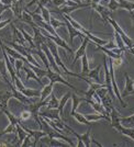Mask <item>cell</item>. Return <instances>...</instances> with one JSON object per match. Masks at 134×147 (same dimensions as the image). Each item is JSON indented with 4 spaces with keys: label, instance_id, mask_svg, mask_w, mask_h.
I'll return each instance as SVG.
<instances>
[{
    "label": "cell",
    "instance_id": "obj_1",
    "mask_svg": "<svg viewBox=\"0 0 134 147\" xmlns=\"http://www.w3.org/2000/svg\"><path fill=\"white\" fill-rule=\"evenodd\" d=\"M39 29H40L41 33H42L44 36L49 38L51 41H53L57 46H60V47H62V49H64V51H67L70 55L75 54V52H74L73 49L70 47V45H69V44H66V42H65V41H64L60 35H53V34H51L49 32H47V31L42 29V28H39Z\"/></svg>",
    "mask_w": 134,
    "mask_h": 147
},
{
    "label": "cell",
    "instance_id": "obj_2",
    "mask_svg": "<svg viewBox=\"0 0 134 147\" xmlns=\"http://www.w3.org/2000/svg\"><path fill=\"white\" fill-rule=\"evenodd\" d=\"M107 21H108V23H110V24L113 26V29H114V31H116V33H119V34H120V36H121V38L123 40V42H124V44H125V46L128 47V51L129 49H133L134 42L130 38V37H129L128 34L123 31V29L119 25V23L116 22V20H113L111 17H109Z\"/></svg>",
    "mask_w": 134,
    "mask_h": 147
},
{
    "label": "cell",
    "instance_id": "obj_3",
    "mask_svg": "<svg viewBox=\"0 0 134 147\" xmlns=\"http://www.w3.org/2000/svg\"><path fill=\"white\" fill-rule=\"evenodd\" d=\"M66 127L68 129V131L72 133L73 135H75L76 137H77V140H78V144H77V146L80 147V146H85V147H90L91 145V142L92 140H90V134H91V129H92V126H89L88 129H87V132H86L85 134L80 135L78 134L77 132H75L73 129H70L69 126H67Z\"/></svg>",
    "mask_w": 134,
    "mask_h": 147
},
{
    "label": "cell",
    "instance_id": "obj_4",
    "mask_svg": "<svg viewBox=\"0 0 134 147\" xmlns=\"http://www.w3.org/2000/svg\"><path fill=\"white\" fill-rule=\"evenodd\" d=\"M45 43H46L47 47H49V51H51V53H52L53 57L55 58V61H56V64H57V65H58V66H60L62 69H64V70H63V71H64V74L68 75V73H69L70 70H68L66 66L64 65V63L61 61V57H60L58 53H57V45H56V44H55L53 41H51L49 38H47V37H46V41H45Z\"/></svg>",
    "mask_w": 134,
    "mask_h": 147
},
{
    "label": "cell",
    "instance_id": "obj_5",
    "mask_svg": "<svg viewBox=\"0 0 134 147\" xmlns=\"http://www.w3.org/2000/svg\"><path fill=\"white\" fill-rule=\"evenodd\" d=\"M134 94V79H132L128 73L124 74V90L122 91V98Z\"/></svg>",
    "mask_w": 134,
    "mask_h": 147
},
{
    "label": "cell",
    "instance_id": "obj_6",
    "mask_svg": "<svg viewBox=\"0 0 134 147\" xmlns=\"http://www.w3.org/2000/svg\"><path fill=\"white\" fill-rule=\"evenodd\" d=\"M90 8H91L92 10H96V11L99 13L101 20L104 21L106 24L108 23L107 20H108L109 17H111V11H110L107 7H104V6H101V5H99V3H97V5H90Z\"/></svg>",
    "mask_w": 134,
    "mask_h": 147
},
{
    "label": "cell",
    "instance_id": "obj_7",
    "mask_svg": "<svg viewBox=\"0 0 134 147\" xmlns=\"http://www.w3.org/2000/svg\"><path fill=\"white\" fill-rule=\"evenodd\" d=\"M10 26L12 28V31H13V33H12L13 41L12 42H14V43H19L20 45H22V46H24V47H30V46H29V43L26 42V40H25L24 36H23V34L21 33V31L19 30V29H17L12 22H11V25H10Z\"/></svg>",
    "mask_w": 134,
    "mask_h": 147
},
{
    "label": "cell",
    "instance_id": "obj_8",
    "mask_svg": "<svg viewBox=\"0 0 134 147\" xmlns=\"http://www.w3.org/2000/svg\"><path fill=\"white\" fill-rule=\"evenodd\" d=\"M90 42V40L88 38V37L86 36L84 40H83V44H81V46H80L79 49H77V52H75V57H74L73 59V63H72V66H75V64H76V61L80 59L84 54H86V49H87V46H88V43Z\"/></svg>",
    "mask_w": 134,
    "mask_h": 147
},
{
    "label": "cell",
    "instance_id": "obj_9",
    "mask_svg": "<svg viewBox=\"0 0 134 147\" xmlns=\"http://www.w3.org/2000/svg\"><path fill=\"white\" fill-rule=\"evenodd\" d=\"M22 3H23L22 0H13L12 5H11V10L19 20L22 19V13L24 10V7L22 6Z\"/></svg>",
    "mask_w": 134,
    "mask_h": 147
},
{
    "label": "cell",
    "instance_id": "obj_10",
    "mask_svg": "<svg viewBox=\"0 0 134 147\" xmlns=\"http://www.w3.org/2000/svg\"><path fill=\"white\" fill-rule=\"evenodd\" d=\"M22 70H24L25 71V74H26V78L25 79L26 80H29V79H34L35 81H37V84L40 85V86L42 87H44V84H43V81H42V79L37 76V74H35V71L32 69L31 67H26V66H23L22 67Z\"/></svg>",
    "mask_w": 134,
    "mask_h": 147
},
{
    "label": "cell",
    "instance_id": "obj_11",
    "mask_svg": "<svg viewBox=\"0 0 134 147\" xmlns=\"http://www.w3.org/2000/svg\"><path fill=\"white\" fill-rule=\"evenodd\" d=\"M13 98L12 91H6L5 93H0V110L8 108V101Z\"/></svg>",
    "mask_w": 134,
    "mask_h": 147
},
{
    "label": "cell",
    "instance_id": "obj_12",
    "mask_svg": "<svg viewBox=\"0 0 134 147\" xmlns=\"http://www.w3.org/2000/svg\"><path fill=\"white\" fill-rule=\"evenodd\" d=\"M53 87L54 84L49 82V86H44L41 90V96H40V100H45L46 98H49V96L53 93Z\"/></svg>",
    "mask_w": 134,
    "mask_h": 147
},
{
    "label": "cell",
    "instance_id": "obj_13",
    "mask_svg": "<svg viewBox=\"0 0 134 147\" xmlns=\"http://www.w3.org/2000/svg\"><path fill=\"white\" fill-rule=\"evenodd\" d=\"M81 59V64H83V68H81V76L83 77H86L87 74L90 71V68H89V61H88V57H87V54H84V56L80 58Z\"/></svg>",
    "mask_w": 134,
    "mask_h": 147
},
{
    "label": "cell",
    "instance_id": "obj_14",
    "mask_svg": "<svg viewBox=\"0 0 134 147\" xmlns=\"http://www.w3.org/2000/svg\"><path fill=\"white\" fill-rule=\"evenodd\" d=\"M72 114V117H74L77 121L79 123H83V124H86V125H88V126H92V124H93V122H90V121H88L87 119H86V117L84 115V114H80V113H78V112H72L70 113Z\"/></svg>",
    "mask_w": 134,
    "mask_h": 147
},
{
    "label": "cell",
    "instance_id": "obj_15",
    "mask_svg": "<svg viewBox=\"0 0 134 147\" xmlns=\"http://www.w3.org/2000/svg\"><path fill=\"white\" fill-rule=\"evenodd\" d=\"M100 69H101V66L99 65L95 69H90V71L87 74V78H90L92 79L95 82H99V74H100Z\"/></svg>",
    "mask_w": 134,
    "mask_h": 147
},
{
    "label": "cell",
    "instance_id": "obj_16",
    "mask_svg": "<svg viewBox=\"0 0 134 147\" xmlns=\"http://www.w3.org/2000/svg\"><path fill=\"white\" fill-rule=\"evenodd\" d=\"M120 3V9H124L128 10L129 12L134 11V2L130 1V0H118Z\"/></svg>",
    "mask_w": 134,
    "mask_h": 147
},
{
    "label": "cell",
    "instance_id": "obj_17",
    "mask_svg": "<svg viewBox=\"0 0 134 147\" xmlns=\"http://www.w3.org/2000/svg\"><path fill=\"white\" fill-rule=\"evenodd\" d=\"M47 109H58V105H60V101L58 99L55 97L54 93H52L51 96L49 97V102L46 104Z\"/></svg>",
    "mask_w": 134,
    "mask_h": 147
},
{
    "label": "cell",
    "instance_id": "obj_18",
    "mask_svg": "<svg viewBox=\"0 0 134 147\" xmlns=\"http://www.w3.org/2000/svg\"><path fill=\"white\" fill-rule=\"evenodd\" d=\"M72 97V92H67L66 94L62 98V100L60 101V105H58V111H60V115L62 117V119H63V117H64V114H63V111H64V107H65V104H66V102L68 101V99Z\"/></svg>",
    "mask_w": 134,
    "mask_h": 147
},
{
    "label": "cell",
    "instance_id": "obj_19",
    "mask_svg": "<svg viewBox=\"0 0 134 147\" xmlns=\"http://www.w3.org/2000/svg\"><path fill=\"white\" fill-rule=\"evenodd\" d=\"M37 7H39V9L41 10V16L43 17V19H44V21H46L47 23H49L51 22V12H49V10L46 8V7L42 6V5H37Z\"/></svg>",
    "mask_w": 134,
    "mask_h": 147
},
{
    "label": "cell",
    "instance_id": "obj_20",
    "mask_svg": "<svg viewBox=\"0 0 134 147\" xmlns=\"http://www.w3.org/2000/svg\"><path fill=\"white\" fill-rule=\"evenodd\" d=\"M72 99H73V109L70 111V113L76 111V109H77V107H78V104L80 102H86V97H78V96H76L74 93H72Z\"/></svg>",
    "mask_w": 134,
    "mask_h": 147
},
{
    "label": "cell",
    "instance_id": "obj_21",
    "mask_svg": "<svg viewBox=\"0 0 134 147\" xmlns=\"http://www.w3.org/2000/svg\"><path fill=\"white\" fill-rule=\"evenodd\" d=\"M31 117H32V113L30 112V110H28L26 108H23V111L21 112V114H20V117H19L20 121L24 122V121L29 120V119H31Z\"/></svg>",
    "mask_w": 134,
    "mask_h": 147
},
{
    "label": "cell",
    "instance_id": "obj_22",
    "mask_svg": "<svg viewBox=\"0 0 134 147\" xmlns=\"http://www.w3.org/2000/svg\"><path fill=\"white\" fill-rule=\"evenodd\" d=\"M107 8L109 9L110 11H116L118 9H120V3H119L118 0H109Z\"/></svg>",
    "mask_w": 134,
    "mask_h": 147
},
{
    "label": "cell",
    "instance_id": "obj_23",
    "mask_svg": "<svg viewBox=\"0 0 134 147\" xmlns=\"http://www.w3.org/2000/svg\"><path fill=\"white\" fill-rule=\"evenodd\" d=\"M49 24L52 25L54 29H57V28H60V26H66L64 21H60L58 19H55V18H53V17H51V22H49Z\"/></svg>",
    "mask_w": 134,
    "mask_h": 147
},
{
    "label": "cell",
    "instance_id": "obj_24",
    "mask_svg": "<svg viewBox=\"0 0 134 147\" xmlns=\"http://www.w3.org/2000/svg\"><path fill=\"white\" fill-rule=\"evenodd\" d=\"M120 121L121 123H125V124H129V125H132L134 126V114L130 115V117H120Z\"/></svg>",
    "mask_w": 134,
    "mask_h": 147
},
{
    "label": "cell",
    "instance_id": "obj_25",
    "mask_svg": "<svg viewBox=\"0 0 134 147\" xmlns=\"http://www.w3.org/2000/svg\"><path fill=\"white\" fill-rule=\"evenodd\" d=\"M66 3V0H52V5L55 8H63Z\"/></svg>",
    "mask_w": 134,
    "mask_h": 147
},
{
    "label": "cell",
    "instance_id": "obj_26",
    "mask_svg": "<svg viewBox=\"0 0 134 147\" xmlns=\"http://www.w3.org/2000/svg\"><path fill=\"white\" fill-rule=\"evenodd\" d=\"M112 63H113V67H120L123 63V56H120L116 59H112Z\"/></svg>",
    "mask_w": 134,
    "mask_h": 147
},
{
    "label": "cell",
    "instance_id": "obj_27",
    "mask_svg": "<svg viewBox=\"0 0 134 147\" xmlns=\"http://www.w3.org/2000/svg\"><path fill=\"white\" fill-rule=\"evenodd\" d=\"M9 8H11V5H3V3L0 1V17H1L2 12L6 11L7 9H9Z\"/></svg>",
    "mask_w": 134,
    "mask_h": 147
},
{
    "label": "cell",
    "instance_id": "obj_28",
    "mask_svg": "<svg viewBox=\"0 0 134 147\" xmlns=\"http://www.w3.org/2000/svg\"><path fill=\"white\" fill-rule=\"evenodd\" d=\"M130 16H131V20H132V24L134 25V11L130 12Z\"/></svg>",
    "mask_w": 134,
    "mask_h": 147
},
{
    "label": "cell",
    "instance_id": "obj_29",
    "mask_svg": "<svg viewBox=\"0 0 134 147\" xmlns=\"http://www.w3.org/2000/svg\"><path fill=\"white\" fill-rule=\"evenodd\" d=\"M100 2V0H91V2H90V5H97Z\"/></svg>",
    "mask_w": 134,
    "mask_h": 147
},
{
    "label": "cell",
    "instance_id": "obj_30",
    "mask_svg": "<svg viewBox=\"0 0 134 147\" xmlns=\"http://www.w3.org/2000/svg\"><path fill=\"white\" fill-rule=\"evenodd\" d=\"M81 2H83V3H89V5H90L91 0H81Z\"/></svg>",
    "mask_w": 134,
    "mask_h": 147
},
{
    "label": "cell",
    "instance_id": "obj_31",
    "mask_svg": "<svg viewBox=\"0 0 134 147\" xmlns=\"http://www.w3.org/2000/svg\"><path fill=\"white\" fill-rule=\"evenodd\" d=\"M69 1H73V2H76V3H83V2H81V0H69Z\"/></svg>",
    "mask_w": 134,
    "mask_h": 147
},
{
    "label": "cell",
    "instance_id": "obj_32",
    "mask_svg": "<svg viewBox=\"0 0 134 147\" xmlns=\"http://www.w3.org/2000/svg\"><path fill=\"white\" fill-rule=\"evenodd\" d=\"M133 129H134V126H133Z\"/></svg>",
    "mask_w": 134,
    "mask_h": 147
}]
</instances>
